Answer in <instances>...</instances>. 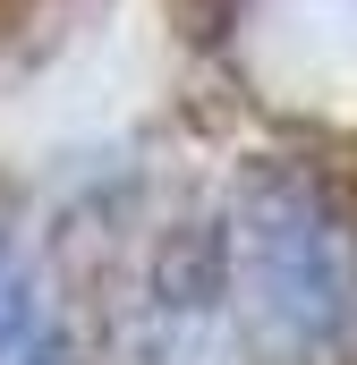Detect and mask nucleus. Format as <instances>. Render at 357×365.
Listing matches in <instances>:
<instances>
[{
  "label": "nucleus",
  "instance_id": "f257e3e1",
  "mask_svg": "<svg viewBox=\"0 0 357 365\" xmlns=\"http://www.w3.org/2000/svg\"><path fill=\"white\" fill-rule=\"evenodd\" d=\"M238 289L281 349L357 340V204L306 170H272L238 204Z\"/></svg>",
  "mask_w": 357,
  "mask_h": 365
},
{
  "label": "nucleus",
  "instance_id": "f03ea898",
  "mask_svg": "<svg viewBox=\"0 0 357 365\" xmlns=\"http://www.w3.org/2000/svg\"><path fill=\"white\" fill-rule=\"evenodd\" d=\"M0 365H69V331L9 238H0Z\"/></svg>",
  "mask_w": 357,
  "mask_h": 365
}]
</instances>
